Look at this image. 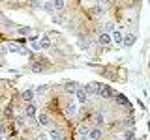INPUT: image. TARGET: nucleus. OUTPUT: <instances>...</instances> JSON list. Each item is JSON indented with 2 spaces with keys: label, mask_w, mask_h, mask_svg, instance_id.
Instances as JSON below:
<instances>
[{
  "label": "nucleus",
  "mask_w": 150,
  "mask_h": 140,
  "mask_svg": "<svg viewBox=\"0 0 150 140\" xmlns=\"http://www.w3.org/2000/svg\"><path fill=\"white\" fill-rule=\"evenodd\" d=\"M45 60L43 58H32L30 62V71L32 73H43L45 71Z\"/></svg>",
  "instance_id": "1"
},
{
  "label": "nucleus",
  "mask_w": 150,
  "mask_h": 140,
  "mask_svg": "<svg viewBox=\"0 0 150 140\" xmlns=\"http://www.w3.org/2000/svg\"><path fill=\"white\" fill-rule=\"evenodd\" d=\"M77 110H79V108H77V103H75V101H68V103L64 105V114L68 116V118H75Z\"/></svg>",
  "instance_id": "2"
},
{
  "label": "nucleus",
  "mask_w": 150,
  "mask_h": 140,
  "mask_svg": "<svg viewBox=\"0 0 150 140\" xmlns=\"http://www.w3.org/2000/svg\"><path fill=\"white\" fill-rule=\"evenodd\" d=\"M86 136H88V140H101L103 138V131H101V127H90Z\"/></svg>",
  "instance_id": "3"
},
{
  "label": "nucleus",
  "mask_w": 150,
  "mask_h": 140,
  "mask_svg": "<svg viewBox=\"0 0 150 140\" xmlns=\"http://www.w3.org/2000/svg\"><path fill=\"white\" fill-rule=\"evenodd\" d=\"M75 99L81 103V105H86L88 103V93L84 92V88H77L75 90Z\"/></svg>",
  "instance_id": "4"
},
{
  "label": "nucleus",
  "mask_w": 150,
  "mask_h": 140,
  "mask_svg": "<svg viewBox=\"0 0 150 140\" xmlns=\"http://www.w3.org/2000/svg\"><path fill=\"white\" fill-rule=\"evenodd\" d=\"M100 93L101 97H105V99H112V97H115V90H112L111 86H105V84H101V88H100Z\"/></svg>",
  "instance_id": "5"
},
{
  "label": "nucleus",
  "mask_w": 150,
  "mask_h": 140,
  "mask_svg": "<svg viewBox=\"0 0 150 140\" xmlns=\"http://www.w3.org/2000/svg\"><path fill=\"white\" fill-rule=\"evenodd\" d=\"M25 116L26 118H30V120H36V105L34 103H26V106H25Z\"/></svg>",
  "instance_id": "6"
},
{
  "label": "nucleus",
  "mask_w": 150,
  "mask_h": 140,
  "mask_svg": "<svg viewBox=\"0 0 150 140\" xmlns=\"http://www.w3.org/2000/svg\"><path fill=\"white\" fill-rule=\"evenodd\" d=\"M100 88H101L100 82H90V84H86V86H84V92H86L88 95H94V93L100 92Z\"/></svg>",
  "instance_id": "7"
},
{
  "label": "nucleus",
  "mask_w": 150,
  "mask_h": 140,
  "mask_svg": "<svg viewBox=\"0 0 150 140\" xmlns=\"http://www.w3.org/2000/svg\"><path fill=\"white\" fill-rule=\"evenodd\" d=\"M36 118H38V123H40L41 127H51V120H49V116H47L45 112H41V114H38Z\"/></svg>",
  "instance_id": "8"
},
{
  "label": "nucleus",
  "mask_w": 150,
  "mask_h": 140,
  "mask_svg": "<svg viewBox=\"0 0 150 140\" xmlns=\"http://www.w3.org/2000/svg\"><path fill=\"white\" fill-rule=\"evenodd\" d=\"M111 39H112V37L107 34V32H101L100 37H98V43H100L101 47H107V45H111Z\"/></svg>",
  "instance_id": "9"
},
{
  "label": "nucleus",
  "mask_w": 150,
  "mask_h": 140,
  "mask_svg": "<svg viewBox=\"0 0 150 140\" xmlns=\"http://www.w3.org/2000/svg\"><path fill=\"white\" fill-rule=\"evenodd\" d=\"M38 45H40V49H43V50L51 49V37L49 36H41L40 41H38Z\"/></svg>",
  "instance_id": "10"
},
{
  "label": "nucleus",
  "mask_w": 150,
  "mask_h": 140,
  "mask_svg": "<svg viewBox=\"0 0 150 140\" xmlns=\"http://www.w3.org/2000/svg\"><path fill=\"white\" fill-rule=\"evenodd\" d=\"M90 13H92L94 17H100V15H103V13H105V8L100 6V4H98V6H92V8H90Z\"/></svg>",
  "instance_id": "11"
},
{
  "label": "nucleus",
  "mask_w": 150,
  "mask_h": 140,
  "mask_svg": "<svg viewBox=\"0 0 150 140\" xmlns=\"http://www.w3.org/2000/svg\"><path fill=\"white\" fill-rule=\"evenodd\" d=\"M23 101H25V103H30L32 99H34V90H30V88H28V90H25V92H23Z\"/></svg>",
  "instance_id": "12"
},
{
  "label": "nucleus",
  "mask_w": 150,
  "mask_h": 140,
  "mask_svg": "<svg viewBox=\"0 0 150 140\" xmlns=\"http://www.w3.org/2000/svg\"><path fill=\"white\" fill-rule=\"evenodd\" d=\"M133 43H135V36H133V34L124 36V39H122V45H124V47H131Z\"/></svg>",
  "instance_id": "13"
},
{
  "label": "nucleus",
  "mask_w": 150,
  "mask_h": 140,
  "mask_svg": "<svg viewBox=\"0 0 150 140\" xmlns=\"http://www.w3.org/2000/svg\"><path fill=\"white\" fill-rule=\"evenodd\" d=\"M122 39H124L122 32L120 30H112V41H115L116 45H122Z\"/></svg>",
  "instance_id": "14"
},
{
  "label": "nucleus",
  "mask_w": 150,
  "mask_h": 140,
  "mask_svg": "<svg viewBox=\"0 0 150 140\" xmlns=\"http://www.w3.org/2000/svg\"><path fill=\"white\" fill-rule=\"evenodd\" d=\"M88 131H90V127H88L86 123H81V125L77 127V134H79V136H86Z\"/></svg>",
  "instance_id": "15"
},
{
  "label": "nucleus",
  "mask_w": 150,
  "mask_h": 140,
  "mask_svg": "<svg viewBox=\"0 0 150 140\" xmlns=\"http://www.w3.org/2000/svg\"><path fill=\"white\" fill-rule=\"evenodd\" d=\"M66 92H68V93H75V90H77V88H79V84L77 82H66Z\"/></svg>",
  "instance_id": "16"
},
{
  "label": "nucleus",
  "mask_w": 150,
  "mask_h": 140,
  "mask_svg": "<svg viewBox=\"0 0 150 140\" xmlns=\"http://www.w3.org/2000/svg\"><path fill=\"white\" fill-rule=\"evenodd\" d=\"M49 134H51V138H53V140H64V134L60 133L58 129H51Z\"/></svg>",
  "instance_id": "17"
},
{
  "label": "nucleus",
  "mask_w": 150,
  "mask_h": 140,
  "mask_svg": "<svg viewBox=\"0 0 150 140\" xmlns=\"http://www.w3.org/2000/svg\"><path fill=\"white\" fill-rule=\"evenodd\" d=\"M41 8H43L45 11L53 13V11H54V6H53V0H47V2H43V4H41Z\"/></svg>",
  "instance_id": "18"
},
{
  "label": "nucleus",
  "mask_w": 150,
  "mask_h": 140,
  "mask_svg": "<svg viewBox=\"0 0 150 140\" xmlns=\"http://www.w3.org/2000/svg\"><path fill=\"white\" fill-rule=\"evenodd\" d=\"M94 123H96V127H101V125L105 123V118H103V114H96V116H94Z\"/></svg>",
  "instance_id": "19"
},
{
  "label": "nucleus",
  "mask_w": 150,
  "mask_h": 140,
  "mask_svg": "<svg viewBox=\"0 0 150 140\" xmlns=\"http://www.w3.org/2000/svg\"><path fill=\"white\" fill-rule=\"evenodd\" d=\"M53 6H54L56 11H62V9L66 8V2L64 0H53Z\"/></svg>",
  "instance_id": "20"
},
{
  "label": "nucleus",
  "mask_w": 150,
  "mask_h": 140,
  "mask_svg": "<svg viewBox=\"0 0 150 140\" xmlns=\"http://www.w3.org/2000/svg\"><path fill=\"white\" fill-rule=\"evenodd\" d=\"M17 34L19 36H30L32 34V28L30 26H23V28H19V30H17Z\"/></svg>",
  "instance_id": "21"
},
{
  "label": "nucleus",
  "mask_w": 150,
  "mask_h": 140,
  "mask_svg": "<svg viewBox=\"0 0 150 140\" xmlns=\"http://www.w3.org/2000/svg\"><path fill=\"white\" fill-rule=\"evenodd\" d=\"M124 138H126V140H135V138H137V136H135V131H133V129H128V131L124 133Z\"/></svg>",
  "instance_id": "22"
},
{
  "label": "nucleus",
  "mask_w": 150,
  "mask_h": 140,
  "mask_svg": "<svg viewBox=\"0 0 150 140\" xmlns=\"http://www.w3.org/2000/svg\"><path fill=\"white\" fill-rule=\"evenodd\" d=\"M25 118H26V116L19 114V116H15V118H13V120H15V123L19 125V127H23V125H25Z\"/></svg>",
  "instance_id": "23"
},
{
  "label": "nucleus",
  "mask_w": 150,
  "mask_h": 140,
  "mask_svg": "<svg viewBox=\"0 0 150 140\" xmlns=\"http://www.w3.org/2000/svg\"><path fill=\"white\" fill-rule=\"evenodd\" d=\"M115 97H116V101H118V103H122V105H129V101L126 99L122 93H115Z\"/></svg>",
  "instance_id": "24"
},
{
  "label": "nucleus",
  "mask_w": 150,
  "mask_h": 140,
  "mask_svg": "<svg viewBox=\"0 0 150 140\" xmlns=\"http://www.w3.org/2000/svg\"><path fill=\"white\" fill-rule=\"evenodd\" d=\"M11 112H13V105H8L6 110H4V116H6L8 120H11Z\"/></svg>",
  "instance_id": "25"
},
{
  "label": "nucleus",
  "mask_w": 150,
  "mask_h": 140,
  "mask_svg": "<svg viewBox=\"0 0 150 140\" xmlns=\"http://www.w3.org/2000/svg\"><path fill=\"white\" fill-rule=\"evenodd\" d=\"M115 30V22H105V32L109 34V32Z\"/></svg>",
  "instance_id": "26"
},
{
  "label": "nucleus",
  "mask_w": 150,
  "mask_h": 140,
  "mask_svg": "<svg viewBox=\"0 0 150 140\" xmlns=\"http://www.w3.org/2000/svg\"><path fill=\"white\" fill-rule=\"evenodd\" d=\"M101 2H103V6H115L116 0H101Z\"/></svg>",
  "instance_id": "27"
},
{
  "label": "nucleus",
  "mask_w": 150,
  "mask_h": 140,
  "mask_svg": "<svg viewBox=\"0 0 150 140\" xmlns=\"http://www.w3.org/2000/svg\"><path fill=\"white\" fill-rule=\"evenodd\" d=\"M38 93H47V86H40L38 88Z\"/></svg>",
  "instance_id": "28"
},
{
  "label": "nucleus",
  "mask_w": 150,
  "mask_h": 140,
  "mask_svg": "<svg viewBox=\"0 0 150 140\" xmlns=\"http://www.w3.org/2000/svg\"><path fill=\"white\" fill-rule=\"evenodd\" d=\"M32 6H34V8H38V6H40V2H38V0H32Z\"/></svg>",
  "instance_id": "29"
},
{
  "label": "nucleus",
  "mask_w": 150,
  "mask_h": 140,
  "mask_svg": "<svg viewBox=\"0 0 150 140\" xmlns=\"http://www.w3.org/2000/svg\"><path fill=\"white\" fill-rule=\"evenodd\" d=\"M40 140H47V138H45V136H40Z\"/></svg>",
  "instance_id": "30"
},
{
  "label": "nucleus",
  "mask_w": 150,
  "mask_h": 140,
  "mask_svg": "<svg viewBox=\"0 0 150 140\" xmlns=\"http://www.w3.org/2000/svg\"><path fill=\"white\" fill-rule=\"evenodd\" d=\"M2 138H4V134H2V133H0V140H2Z\"/></svg>",
  "instance_id": "31"
}]
</instances>
